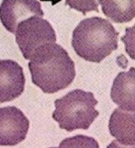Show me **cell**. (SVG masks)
<instances>
[{
	"label": "cell",
	"instance_id": "cell-11",
	"mask_svg": "<svg viewBox=\"0 0 135 148\" xmlns=\"http://www.w3.org/2000/svg\"><path fill=\"white\" fill-rule=\"evenodd\" d=\"M65 5L75 9L85 15L86 13L96 11L99 12V4L97 0H65Z\"/></svg>",
	"mask_w": 135,
	"mask_h": 148
},
{
	"label": "cell",
	"instance_id": "cell-9",
	"mask_svg": "<svg viewBox=\"0 0 135 148\" xmlns=\"http://www.w3.org/2000/svg\"><path fill=\"white\" fill-rule=\"evenodd\" d=\"M109 130L117 142L125 146L135 145V111L116 108L111 114Z\"/></svg>",
	"mask_w": 135,
	"mask_h": 148
},
{
	"label": "cell",
	"instance_id": "cell-7",
	"mask_svg": "<svg viewBox=\"0 0 135 148\" xmlns=\"http://www.w3.org/2000/svg\"><path fill=\"white\" fill-rule=\"evenodd\" d=\"M23 69L13 60H0V103L10 102L25 89Z\"/></svg>",
	"mask_w": 135,
	"mask_h": 148
},
{
	"label": "cell",
	"instance_id": "cell-5",
	"mask_svg": "<svg viewBox=\"0 0 135 148\" xmlns=\"http://www.w3.org/2000/svg\"><path fill=\"white\" fill-rule=\"evenodd\" d=\"M30 122L16 106L0 108V146H15L24 140Z\"/></svg>",
	"mask_w": 135,
	"mask_h": 148
},
{
	"label": "cell",
	"instance_id": "cell-4",
	"mask_svg": "<svg viewBox=\"0 0 135 148\" xmlns=\"http://www.w3.org/2000/svg\"><path fill=\"white\" fill-rule=\"evenodd\" d=\"M16 41L24 58L31 60L43 46L55 43L57 36L51 24L38 16L20 23L15 32Z\"/></svg>",
	"mask_w": 135,
	"mask_h": 148
},
{
	"label": "cell",
	"instance_id": "cell-3",
	"mask_svg": "<svg viewBox=\"0 0 135 148\" xmlns=\"http://www.w3.org/2000/svg\"><path fill=\"white\" fill-rule=\"evenodd\" d=\"M54 103L55 110L52 117L61 129L68 132L88 130L99 114L95 108L98 102L93 93L80 89L68 92Z\"/></svg>",
	"mask_w": 135,
	"mask_h": 148
},
{
	"label": "cell",
	"instance_id": "cell-6",
	"mask_svg": "<svg viewBox=\"0 0 135 148\" xmlns=\"http://www.w3.org/2000/svg\"><path fill=\"white\" fill-rule=\"evenodd\" d=\"M32 16H44L37 0H3L0 5V19L10 33H15L18 24Z\"/></svg>",
	"mask_w": 135,
	"mask_h": 148
},
{
	"label": "cell",
	"instance_id": "cell-1",
	"mask_svg": "<svg viewBox=\"0 0 135 148\" xmlns=\"http://www.w3.org/2000/svg\"><path fill=\"white\" fill-rule=\"evenodd\" d=\"M32 83L45 93L68 87L76 76L75 63L61 46L50 44L40 49L28 63Z\"/></svg>",
	"mask_w": 135,
	"mask_h": 148
},
{
	"label": "cell",
	"instance_id": "cell-8",
	"mask_svg": "<svg viewBox=\"0 0 135 148\" xmlns=\"http://www.w3.org/2000/svg\"><path fill=\"white\" fill-rule=\"evenodd\" d=\"M111 97L119 108L128 111H135V68L120 72L115 78Z\"/></svg>",
	"mask_w": 135,
	"mask_h": 148
},
{
	"label": "cell",
	"instance_id": "cell-10",
	"mask_svg": "<svg viewBox=\"0 0 135 148\" xmlns=\"http://www.w3.org/2000/svg\"><path fill=\"white\" fill-rule=\"evenodd\" d=\"M104 15L115 23H126L135 17V0H99Z\"/></svg>",
	"mask_w": 135,
	"mask_h": 148
},
{
	"label": "cell",
	"instance_id": "cell-2",
	"mask_svg": "<svg viewBox=\"0 0 135 148\" xmlns=\"http://www.w3.org/2000/svg\"><path fill=\"white\" fill-rule=\"evenodd\" d=\"M119 33L109 20L91 17L81 21L73 32L72 47L89 62L100 63L118 47Z\"/></svg>",
	"mask_w": 135,
	"mask_h": 148
},
{
	"label": "cell",
	"instance_id": "cell-12",
	"mask_svg": "<svg viewBox=\"0 0 135 148\" xmlns=\"http://www.w3.org/2000/svg\"><path fill=\"white\" fill-rule=\"evenodd\" d=\"M121 39L124 44L127 55L131 59L135 60V24L126 29V34Z\"/></svg>",
	"mask_w": 135,
	"mask_h": 148
}]
</instances>
